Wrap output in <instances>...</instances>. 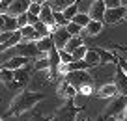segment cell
<instances>
[{"label": "cell", "mask_w": 127, "mask_h": 121, "mask_svg": "<svg viewBox=\"0 0 127 121\" xmlns=\"http://www.w3.org/2000/svg\"><path fill=\"white\" fill-rule=\"evenodd\" d=\"M43 99H45V95L39 93V91H30V90L21 91V93L13 99V102H11V106H9L6 116H21V114L32 110L37 102L43 101Z\"/></svg>", "instance_id": "6da1fadb"}, {"label": "cell", "mask_w": 127, "mask_h": 121, "mask_svg": "<svg viewBox=\"0 0 127 121\" xmlns=\"http://www.w3.org/2000/svg\"><path fill=\"white\" fill-rule=\"evenodd\" d=\"M64 78L67 80L69 84L77 88L80 95L88 97L94 91V76L88 73V69H77V71H69L67 74H64Z\"/></svg>", "instance_id": "7a4b0ae2"}, {"label": "cell", "mask_w": 127, "mask_h": 121, "mask_svg": "<svg viewBox=\"0 0 127 121\" xmlns=\"http://www.w3.org/2000/svg\"><path fill=\"white\" fill-rule=\"evenodd\" d=\"M80 106L75 104V99H65V104L52 116L51 121H75L79 116Z\"/></svg>", "instance_id": "3957f363"}, {"label": "cell", "mask_w": 127, "mask_h": 121, "mask_svg": "<svg viewBox=\"0 0 127 121\" xmlns=\"http://www.w3.org/2000/svg\"><path fill=\"white\" fill-rule=\"evenodd\" d=\"M9 50H11L15 56H24V58H37V56H41L36 41H24V39L21 41L19 45L11 47Z\"/></svg>", "instance_id": "277c9868"}, {"label": "cell", "mask_w": 127, "mask_h": 121, "mask_svg": "<svg viewBox=\"0 0 127 121\" xmlns=\"http://www.w3.org/2000/svg\"><path fill=\"white\" fill-rule=\"evenodd\" d=\"M125 106H127V95L120 93V97H114V101L107 106V110H105V117H110V116L123 117V110H125Z\"/></svg>", "instance_id": "5b68a950"}, {"label": "cell", "mask_w": 127, "mask_h": 121, "mask_svg": "<svg viewBox=\"0 0 127 121\" xmlns=\"http://www.w3.org/2000/svg\"><path fill=\"white\" fill-rule=\"evenodd\" d=\"M51 35H52V41H54V47L58 48V50L60 48H65L69 37H71V34H69V30L65 26H56L54 30L51 32Z\"/></svg>", "instance_id": "8992f818"}, {"label": "cell", "mask_w": 127, "mask_h": 121, "mask_svg": "<svg viewBox=\"0 0 127 121\" xmlns=\"http://www.w3.org/2000/svg\"><path fill=\"white\" fill-rule=\"evenodd\" d=\"M125 21V6H118V8H107L105 11V23L108 24H118Z\"/></svg>", "instance_id": "52a82bcc"}, {"label": "cell", "mask_w": 127, "mask_h": 121, "mask_svg": "<svg viewBox=\"0 0 127 121\" xmlns=\"http://www.w3.org/2000/svg\"><path fill=\"white\" fill-rule=\"evenodd\" d=\"M105 11H107V4L105 0H94L90 4V9H88V15L95 21H105Z\"/></svg>", "instance_id": "ba28073f"}, {"label": "cell", "mask_w": 127, "mask_h": 121, "mask_svg": "<svg viewBox=\"0 0 127 121\" xmlns=\"http://www.w3.org/2000/svg\"><path fill=\"white\" fill-rule=\"evenodd\" d=\"M39 21H43L45 24H49V28H51V32L56 28L54 24V9L51 8V4L49 2H43L41 4V11H39Z\"/></svg>", "instance_id": "9c48e42d"}, {"label": "cell", "mask_w": 127, "mask_h": 121, "mask_svg": "<svg viewBox=\"0 0 127 121\" xmlns=\"http://www.w3.org/2000/svg\"><path fill=\"white\" fill-rule=\"evenodd\" d=\"M114 84L118 88V93L127 95V73L120 65H116V69H114Z\"/></svg>", "instance_id": "30bf717a"}, {"label": "cell", "mask_w": 127, "mask_h": 121, "mask_svg": "<svg viewBox=\"0 0 127 121\" xmlns=\"http://www.w3.org/2000/svg\"><path fill=\"white\" fill-rule=\"evenodd\" d=\"M32 0H13L11 4L8 6V9H6V13H9V15H21V13H26L28 8H30Z\"/></svg>", "instance_id": "8fae6325"}, {"label": "cell", "mask_w": 127, "mask_h": 121, "mask_svg": "<svg viewBox=\"0 0 127 121\" xmlns=\"http://www.w3.org/2000/svg\"><path fill=\"white\" fill-rule=\"evenodd\" d=\"M28 82V67H21V69H15V76L13 80L8 84V88H21Z\"/></svg>", "instance_id": "7c38bea8"}, {"label": "cell", "mask_w": 127, "mask_h": 121, "mask_svg": "<svg viewBox=\"0 0 127 121\" xmlns=\"http://www.w3.org/2000/svg\"><path fill=\"white\" fill-rule=\"evenodd\" d=\"M28 60L30 58H24V56H11L9 60H6L4 63L0 67H6V69H11V71H15V69H21V67H24L28 63Z\"/></svg>", "instance_id": "4fadbf2b"}, {"label": "cell", "mask_w": 127, "mask_h": 121, "mask_svg": "<svg viewBox=\"0 0 127 121\" xmlns=\"http://www.w3.org/2000/svg\"><path fill=\"white\" fill-rule=\"evenodd\" d=\"M77 93H79L77 88L73 86V84H69L67 80L64 78V82L58 86V95H60V97H64V99H75Z\"/></svg>", "instance_id": "5bb4252c"}, {"label": "cell", "mask_w": 127, "mask_h": 121, "mask_svg": "<svg viewBox=\"0 0 127 121\" xmlns=\"http://www.w3.org/2000/svg\"><path fill=\"white\" fill-rule=\"evenodd\" d=\"M101 30H103V21L92 19L90 23L82 28V34L80 35H84V37H86V35H97V34H101Z\"/></svg>", "instance_id": "9a60e30c"}, {"label": "cell", "mask_w": 127, "mask_h": 121, "mask_svg": "<svg viewBox=\"0 0 127 121\" xmlns=\"http://www.w3.org/2000/svg\"><path fill=\"white\" fill-rule=\"evenodd\" d=\"M21 41H23V34H21V30H15V32L11 34V37L8 39V41H4V43H0V52H6V50H9L11 47L19 45Z\"/></svg>", "instance_id": "2e32d148"}, {"label": "cell", "mask_w": 127, "mask_h": 121, "mask_svg": "<svg viewBox=\"0 0 127 121\" xmlns=\"http://www.w3.org/2000/svg\"><path fill=\"white\" fill-rule=\"evenodd\" d=\"M97 95H99L101 99L116 97V95H118V88H116V84H114V82H110V84H103V86L97 90Z\"/></svg>", "instance_id": "e0dca14e"}, {"label": "cell", "mask_w": 127, "mask_h": 121, "mask_svg": "<svg viewBox=\"0 0 127 121\" xmlns=\"http://www.w3.org/2000/svg\"><path fill=\"white\" fill-rule=\"evenodd\" d=\"M37 48H39L41 54H47L49 50H51L52 47H54V41H52V35H45V37H39L36 41Z\"/></svg>", "instance_id": "ac0fdd59"}, {"label": "cell", "mask_w": 127, "mask_h": 121, "mask_svg": "<svg viewBox=\"0 0 127 121\" xmlns=\"http://www.w3.org/2000/svg\"><path fill=\"white\" fill-rule=\"evenodd\" d=\"M97 50V54H99V58H101V63H118V56L116 54H112L110 50H107V48H95Z\"/></svg>", "instance_id": "d6986e66"}, {"label": "cell", "mask_w": 127, "mask_h": 121, "mask_svg": "<svg viewBox=\"0 0 127 121\" xmlns=\"http://www.w3.org/2000/svg\"><path fill=\"white\" fill-rule=\"evenodd\" d=\"M21 34H23V39L24 41H37V34H36V28L34 24H26V26L19 28Z\"/></svg>", "instance_id": "ffe728a7"}, {"label": "cell", "mask_w": 127, "mask_h": 121, "mask_svg": "<svg viewBox=\"0 0 127 121\" xmlns=\"http://www.w3.org/2000/svg\"><path fill=\"white\" fill-rule=\"evenodd\" d=\"M75 2H79V0H49V4H51V8L54 11H64L67 6L75 4Z\"/></svg>", "instance_id": "44dd1931"}, {"label": "cell", "mask_w": 127, "mask_h": 121, "mask_svg": "<svg viewBox=\"0 0 127 121\" xmlns=\"http://www.w3.org/2000/svg\"><path fill=\"white\" fill-rule=\"evenodd\" d=\"M4 30H19L17 26V17L15 15H9V13H4Z\"/></svg>", "instance_id": "7402d4cb"}, {"label": "cell", "mask_w": 127, "mask_h": 121, "mask_svg": "<svg viewBox=\"0 0 127 121\" xmlns=\"http://www.w3.org/2000/svg\"><path fill=\"white\" fill-rule=\"evenodd\" d=\"M80 45H84L82 35H71V37H69V41H67V45H65V50H67V52H73L77 47H80Z\"/></svg>", "instance_id": "603a6c76"}, {"label": "cell", "mask_w": 127, "mask_h": 121, "mask_svg": "<svg viewBox=\"0 0 127 121\" xmlns=\"http://www.w3.org/2000/svg\"><path fill=\"white\" fill-rule=\"evenodd\" d=\"M34 28H36L37 39H39V37H45V35H51V28H49V24H45L43 21H37V23L34 24Z\"/></svg>", "instance_id": "cb8c5ba5"}, {"label": "cell", "mask_w": 127, "mask_h": 121, "mask_svg": "<svg viewBox=\"0 0 127 121\" xmlns=\"http://www.w3.org/2000/svg\"><path fill=\"white\" fill-rule=\"evenodd\" d=\"M84 60H86L92 67H95V65H99V63H101V58H99V54H97V50H95V48L88 50L86 56H84Z\"/></svg>", "instance_id": "d4e9b609"}, {"label": "cell", "mask_w": 127, "mask_h": 121, "mask_svg": "<svg viewBox=\"0 0 127 121\" xmlns=\"http://www.w3.org/2000/svg\"><path fill=\"white\" fill-rule=\"evenodd\" d=\"M34 69H36V71H47V69H51V62H49L47 54L36 60V63H34Z\"/></svg>", "instance_id": "484cf974"}, {"label": "cell", "mask_w": 127, "mask_h": 121, "mask_svg": "<svg viewBox=\"0 0 127 121\" xmlns=\"http://www.w3.org/2000/svg\"><path fill=\"white\" fill-rule=\"evenodd\" d=\"M13 76H15V71L6 69V67H0V80H2L6 86H8V84L13 80Z\"/></svg>", "instance_id": "4316f807"}, {"label": "cell", "mask_w": 127, "mask_h": 121, "mask_svg": "<svg viewBox=\"0 0 127 121\" xmlns=\"http://www.w3.org/2000/svg\"><path fill=\"white\" fill-rule=\"evenodd\" d=\"M71 21H73V23H77L79 26H82V28H84V26H86V24L92 21V17L88 15V13H80V11H79V13H77V15L73 17Z\"/></svg>", "instance_id": "83f0119b"}, {"label": "cell", "mask_w": 127, "mask_h": 121, "mask_svg": "<svg viewBox=\"0 0 127 121\" xmlns=\"http://www.w3.org/2000/svg\"><path fill=\"white\" fill-rule=\"evenodd\" d=\"M64 17H65V19H67V21H71L73 19V17H75L77 15V13H79V2H75V4H71V6H67V8H65V9H64Z\"/></svg>", "instance_id": "f1b7e54d"}, {"label": "cell", "mask_w": 127, "mask_h": 121, "mask_svg": "<svg viewBox=\"0 0 127 121\" xmlns=\"http://www.w3.org/2000/svg\"><path fill=\"white\" fill-rule=\"evenodd\" d=\"M65 28L69 30V34H71V35H80V34H82V26H79V24L73 23V21H69V23L65 24Z\"/></svg>", "instance_id": "f546056e"}, {"label": "cell", "mask_w": 127, "mask_h": 121, "mask_svg": "<svg viewBox=\"0 0 127 121\" xmlns=\"http://www.w3.org/2000/svg\"><path fill=\"white\" fill-rule=\"evenodd\" d=\"M86 52H88L86 45H80V47H77L75 50L71 52V54H73V60H84V56H86Z\"/></svg>", "instance_id": "4dcf8cb0"}, {"label": "cell", "mask_w": 127, "mask_h": 121, "mask_svg": "<svg viewBox=\"0 0 127 121\" xmlns=\"http://www.w3.org/2000/svg\"><path fill=\"white\" fill-rule=\"evenodd\" d=\"M67 23H69V21L64 17L62 11H54V24H56V26H65Z\"/></svg>", "instance_id": "1f68e13d"}, {"label": "cell", "mask_w": 127, "mask_h": 121, "mask_svg": "<svg viewBox=\"0 0 127 121\" xmlns=\"http://www.w3.org/2000/svg\"><path fill=\"white\" fill-rule=\"evenodd\" d=\"M60 60H62V63H71V62H75V60H73V54H71V52H67L65 48H60Z\"/></svg>", "instance_id": "d6a6232c"}, {"label": "cell", "mask_w": 127, "mask_h": 121, "mask_svg": "<svg viewBox=\"0 0 127 121\" xmlns=\"http://www.w3.org/2000/svg\"><path fill=\"white\" fill-rule=\"evenodd\" d=\"M28 24V13H21V15H17V26L23 28Z\"/></svg>", "instance_id": "836d02e7"}, {"label": "cell", "mask_w": 127, "mask_h": 121, "mask_svg": "<svg viewBox=\"0 0 127 121\" xmlns=\"http://www.w3.org/2000/svg\"><path fill=\"white\" fill-rule=\"evenodd\" d=\"M105 4H107V8H118V6H122V0H105Z\"/></svg>", "instance_id": "e575fe53"}, {"label": "cell", "mask_w": 127, "mask_h": 121, "mask_svg": "<svg viewBox=\"0 0 127 121\" xmlns=\"http://www.w3.org/2000/svg\"><path fill=\"white\" fill-rule=\"evenodd\" d=\"M28 13V24H36L37 21H39V15H34V13H30V11H26Z\"/></svg>", "instance_id": "d590c367"}, {"label": "cell", "mask_w": 127, "mask_h": 121, "mask_svg": "<svg viewBox=\"0 0 127 121\" xmlns=\"http://www.w3.org/2000/svg\"><path fill=\"white\" fill-rule=\"evenodd\" d=\"M13 0H2V2H0V11L2 13H6V9H8V6L11 4Z\"/></svg>", "instance_id": "8d00e7d4"}, {"label": "cell", "mask_w": 127, "mask_h": 121, "mask_svg": "<svg viewBox=\"0 0 127 121\" xmlns=\"http://www.w3.org/2000/svg\"><path fill=\"white\" fill-rule=\"evenodd\" d=\"M26 121H47V119H45V117L41 116V114H34V116H32V117H28Z\"/></svg>", "instance_id": "74e56055"}, {"label": "cell", "mask_w": 127, "mask_h": 121, "mask_svg": "<svg viewBox=\"0 0 127 121\" xmlns=\"http://www.w3.org/2000/svg\"><path fill=\"white\" fill-rule=\"evenodd\" d=\"M4 30V13L0 11V32Z\"/></svg>", "instance_id": "f35d334b"}, {"label": "cell", "mask_w": 127, "mask_h": 121, "mask_svg": "<svg viewBox=\"0 0 127 121\" xmlns=\"http://www.w3.org/2000/svg\"><path fill=\"white\" fill-rule=\"evenodd\" d=\"M105 121H123L122 117H114V116H110V117H105Z\"/></svg>", "instance_id": "ab89813d"}, {"label": "cell", "mask_w": 127, "mask_h": 121, "mask_svg": "<svg viewBox=\"0 0 127 121\" xmlns=\"http://www.w3.org/2000/svg\"><path fill=\"white\" fill-rule=\"evenodd\" d=\"M77 121H92V119H88V117H84V116H77Z\"/></svg>", "instance_id": "60d3db41"}, {"label": "cell", "mask_w": 127, "mask_h": 121, "mask_svg": "<svg viewBox=\"0 0 127 121\" xmlns=\"http://www.w3.org/2000/svg\"><path fill=\"white\" fill-rule=\"evenodd\" d=\"M122 6H127V0H122Z\"/></svg>", "instance_id": "b9f144b4"}, {"label": "cell", "mask_w": 127, "mask_h": 121, "mask_svg": "<svg viewBox=\"0 0 127 121\" xmlns=\"http://www.w3.org/2000/svg\"><path fill=\"white\" fill-rule=\"evenodd\" d=\"M125 21H127V6H125Z\"/></svg>", "instance_id": "7bdbcfd3"}, {"label": "cell", "mask_w": 127, "mask_h": 121, "mask_svg": "<svg viewBox=\"0 0 127 121\" xmlns=\"http://www.w3.org/2000/svg\"><path fill=\"white\" fill-rule=\"evenodd\" d=\"M37 2H49V0H37Z\"/></svg>", "instance_id": "ee69618b"}, {"label": "cell", "mask_w": 127, "mask_h": 121, "mask_svg": "<svg viewBox=\"0 0 127 121\" xmlns=\"http://www.w3.org/2000/svg\"><path fill=\"white\" fill-rule=\"evenodd\" d=\"M0 121H4V119H0Z\"/></svg>", "instance_id": "f6af8a7d"}, {"label": "cell", "mask_w": 127, "mask_h": 121, "mask_svg": "<svg viewBox=\"0 0 127 121\" xmlns=\"http://www.w3.org/2000/svg\"><path fill=\"white\" fill-rule=\"evenodd\" d=\"M0 2H2V0H0Z\"/></svg>", "instance_id": "bcb514c9"}, {"label": "cell", "mask_w": 127, "mask_h": 121, "mask_svg": "<svg viewBox=\"0 0 127 121\" xmlns=\"http://www.w3.org/2000/svg\"><path fill=\"white\" fill-rule=\"evenodd\" d=\"M75 121H77V119H75Z\"/></svg>", "instance_id": "7dc6e473"}]
</instances>
